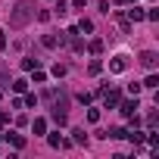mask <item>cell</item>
<instances>
[{"label": "cell", "mask_w": 159, "mask_h": 159, "mask_svg": "<svg viewBox=\"0 0 159 159\" xmlns=\"http://www.w3.org/2000/svg\"><path fill=\"white\" fill-rule=\"evenodd\" d=\"M28 16H31V3H25V0H22L19 10H16V13H13V19H10V25H13V28H22V25L28 22Z\"/></svg>", "instance_id": "6da1fadb"}, {"label": "cell", "mask_w": 159, "mask_h": 159, "mask_svg": "<svg viewBox=\"0 0 159 159\" xmlns=\"http://www.w3.org/2000/svg\"><path fill=\"white\" fill-rule=\"evenodd\" d=\"M128 66H131V62H128V53H116L112 62H109V72H112V75H122Z\"/></svg>", "instance_id": "7a4b0ae2"}, {"label": "cell", "mask_w": 159, "mask_h": 159, "mask_svg": "<svg viewBox=\"0 0 159 159\" xmlns=\"http://www.w3.org/2000/svg\"><path fill=\"white\" fill-rule=\"evenodd\" d=\"M156 62H159V56H156L153 50H143V53H140V66H143V69H150V72H153V69H156Z\"/></svg>", "instance_id": "3957f363"}, {"label": "cell", "mask_w": 159, "mask_h": 159, "mask_svg": "<svg viewBox=\"0 0 159 159\" xmlns=\"http://www.w3.org/2000/svg\"><path fill=\"white\" fill-rule=\"evenodd\" d=\"M100 94H103V103H106V109H116V106H119V91H106V88H103Z\"/></svg>", "instance_id": "277c9868"}, {"label": "cell", "mask_w": 159, "mask_h": 159, "mask_svg": "<svg viewBox=\"0 0 159 159\" xmlns=\"http://www.w3.org/2000/svg\"><path fill=\"white\" fill-rule=\"evenodd\" d=\"M119 109H122V116H125V119H131V116L137 112V97H134V100H125Z\"/></svg>", "instance_id": "5b68a950"}, {"label": "cell", "mask_w": 159, "mask_h": 159, "mask_svg": "<svg viewBox=\"0 0 159 159\" xmlns=\"http://www.w3.org/2000/svg\"><path fill=\"white\" fill-rule=\"evenodd\" d=\"M7 140H10L16 150H22V147H25V137H22V134H16V131H10V134H7Z\"/></svg>", "instance_id": "8992f818"}, {"label": "cell", "mask_w": 159, "mask_h": 159, "mask_svg": "<svg viewBox=\"0 0 159 159\" xmlns=\"http://www.w3.org/2000/svg\"><path fill=\"white\" fill-rule=\"evenodd\" d=\"M140 88H159V75H147V81Z\"/></svg>", "instance_id": "52a82bcc"}, {"label": "cell", "mask_w": 159, "mask_h": 159, "mask_svg": "<svg viewBox=\"0 0 159 159\" xmlns=\"http://www.w3.org/2000/svg\"><path fill=\"white\" fill-rule=\"evenodd\" d=\"M128 19H131V22H140V19H143V10H140V7H134V10L128 13Z\"/></svg>", "instance_id": "ba28073f"}, {"label": "cell", "mask_w": 159, "mask_h": 159, "mask_svg": "<svg viewBox=\"0 0 159 159\" xmlns=\"http://www.w3.org/2000/svg\"><path fill=\"white\" fill-rule=\"evenodd\" d=\"M31 128H34V134H44V131H47V122H44V119H34Z\"/></svg>", "instance_id": "9c48e42d"}, {"label": "cell", "mask_w": 159, "mask_h": 159, "mask_svg": "<svg viewBox=\"0 0 159 159\" xmlns=\"http://www.w3.org/2000/svg\"><path fill=\"white\" fill-rule=\"evenodd\" d=\"M50 147H66V140L59 137V131H56V134H50Z\"/></svg>", "instance_id": "30bf717a"}, {"label": "cell", "mask_w": 159, "mask_h": 159, "mask_svg": "<svg viewBox=\"0 0 159 159\" xmlns=\"http://www.w3.org/2000/svg\"><path fill=\"white\" fill-rule=\"evenodd\" d=\"M72 134H75V143H84V140H88V137H84V128H75Z\"/></svg>", "instance_id": "8fae6325"}, {"label": "cell", "mask_w": 159, "mask_h": 159, "mask_svg": "<svg viewBox=\"0 0 159 159\" xmlns=\"http://www.w3.org/2000/svg\"><path fill=\"white\" fill-rule=\"evenodd\" d=\"M56 13H59V16L69 13V3H66V0H56Z\"/></svg>", "instance_id": "7c38bea8"}, {"label": "cell", "mask_w": 159, "mask_h": 159, "mask_svg": "<svg viewBox=\"0 0 159 159\" xmlns=\"http://www.w3.org/2000/svg\"><path fill=\"white\" fill-rule=\"evenodd\" d=\"M78 31H94V22H88V19H81V22H78Z\"/></svg>", "instance_id": "4fadbf2b"}, {"label": "cell", "mask_w": 159, "mask_h": 159, "mask_svg": "<svg viewBox=\"0 0 159 159\" xmlns=\"http://www.w3.org/2000/svg\"><path fill=\"white\" fill-rule=\"evenodd\" d=\"M100 50H103V41L94 38V41H91V53H100Z\"/></svg>", "instance_id": "5bb4252c"}, {"label": "cell", "mask_w": 159, "mask_h": 159, "mask_svg": "<svg viewBox=\"0 0 159 159\" xmlns=\"http://www.w3.org/2000/svg\"><path fill=\"white\" fill-rule=\"evenodd\" d=\"M22 69H28V72H31V69H38V59H25V62H22Z\"/></svg>", "instance_id": "9a60e30c"}, {"label": "cell", "mask_w": 159, "mask_h": 159, "mask_svg": "<svg viewBox=\"0 0 159 159\" xmlns=\"http://www.w3.org/2000/svg\"><path fill=\"white\" fill-rule=\"evenodd\" d=\"M7 50V38H3V31H0V53Z\"/></svg>", "instance_id": "2e32d148"}, {"label": "cell", "mask_w": 159, "mask_h": 159, "mask_svg": "<svg viewBox=\"0 0 159 159\" xmlns=\"http://www.w3.org/2000/svg\"><path fill=\"white\" fill-rule=\"evenodd\" d=\"M84 3H88V0H75V7H78V10H81V7H84Z\"/></svg>", "instance_id": "e0dca14e"}, {"label": "cell", "mask_w": 159, "mask_h": 159, "mask_svg": "<svg viewBox=\"0 0 159 159\" xmlns=\"http://www.w3.org/2000/svg\"><path fill=\"white\" fill-rule=\"evenodd\" d=\"M116 3H125V0H116Z\"/></svg>", "instance_id": "ac0fdd59"}]
</instances>
